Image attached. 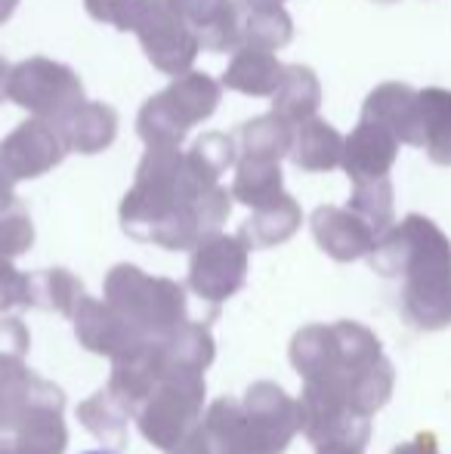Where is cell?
<instances>
[{"mask_svg": "<svg viewBox=\"0 0 451 454\" xmlns=\"http://www.w3.org/2000/svg\"><path fill=\"white\" fill-rule=\"evenodd\" d=\"M223 87L205 72H183L155 93L136 118V133L145 145H180L189 127L207 121L220 106Z\"/></svg>", "mask_w": 451, "mask_h": 454, "instance_id": "1", "label": "cell"}, {"mask_svg": "<svg viewBox=\"0 0 451 454\" xmlns=\"http://www.w3.org/2000/svg\"><path fill=\"white\" fill-rule=\"evenodd\" d=\"M6 99H12L35 118L59 124L72 108L84 102V84L62 62H53L47 56H31L10 68Z\"/></svg>", "mask_w": 451, "mask_h": 454, "instance_id": "2", "label": "cell"}, {"mask_svg": "<svg viewBox=\"0 0 451 454\" xmlns=\"http://www.w3.org/2000/svg\"><path fill=\"white\" fill-rule=\"evenodd\" d=\"M133 35L143 43L145 59L170 78L189 72L195 56L201 53L198 35L189 28V22L167 0H145L143 12L133 25Z\"/></svg>", "mask_w": 451, "mask_h": 454, "instance_id": "3", "label": "cell"}, {"mask_svg": "<svg viewBox=\"0 0 451 454\" xmlns=\"http://www.w3.org/2000/svg\"><path fill=\"white\" fill-rule=\"evenodd\" d=\"M62 155H66V143L56 124L31 118L0 143V174L6 180H28L56 168Z\"/></svg>", "mask_w": 451, "mask_h": 454, "instance_id": "4", "label": "cell"}, {"mask_svg": "<svg viewBox=\"0 0 451 454\" xmlns=\"http://www.w3.org/2000/svg\"><path fill=\"white\" fill-rule=\"evenodd\" d=\"M362 118L393 130L399 143H408V145L424 143L421 93L408 84L390 81V84L374 87V90L368 93L365 106H362Z\"/></svg>", "mask_w": 451, "mask_h": 454, "instance_id": "5", "label": "cell"}, {"mask_svg": "<svg viewBox=\"0 0 451 454\" xmlns=\"http://www.w3.org/2000/svg\"><path fill=\"white\" fill-rule=\"evenodd\" d=\"M232 25L238 50L253 47L276 53L294 37V22L276 0H232Z\"/></svg>", "mask_w": 451, "mask_h": 454, "instance_id": "6", "label": "cell"}, {"mask_svg": "<svg viewBox=\"0 0 451 454\" xmlns=\"http://www.w3.org/2000/svg\"><path fill=\"white\" fill-rule=\"evenodd\" d=\"M399 155V139L393 130L374 124V121H359L353 133L343 139V168L355 183L362 180H384L386 170L393 168Z\"/></svg>", "mask_w": 451, "mask_h": 454, "instance_id": "7", "label": "cell"}, {"mask_svg": "<svg viewBox=\"0 0 451 454\" xmlns=\"http://www.w3.org/2000/svg\"><path fill=\"white\" fill-rule=\"evenodd\" d=\"M56 130L62 133L66 149L93 155V152H103L114 143V137H118V112L112 106H105V102L84 99L56 124Z\"/></svg>", "mask_w": 451, "mask_h": 454, "instance_id": "8", "label": "cell"}, {"mask_svg": "<svg viewBox=\"0 0 451 454\" xmlns=\"http://www.w3.org/2000/svg\"><path fill=\"white\" fill-rule=\"evenodd\" d=\"M167 4L198 35L201 50H211V53H235L238 50L232 25V0H167Z\"/></svg>", "mask_w": 451, "mask_h": 454, "instance_id": "9", "label": "cell"}, {"mask_svg": "<svg viewBox=\"0 0 451 454\" xmlns=\"http://www.w3.org/2000/svg\"><path fill=\"white\" fill-rule=\"evenodd\" d=\"M284 66L276 59V53L269 50H253L241 47L235 50L232 62H229L223 74V87L245 96H272L282 84Z\"/></svg>", "mask_w": 451, "mask_h": 454, "instance_id": "10", "label": "cell"}, {"mask_svg": "<svg viewBox=\"0 0 451 454\" xmlns=\"http://www.w3.org/2000/svg\"><path fill=\"white\" fill-rule=\"evenodd\" d=\"M291 158L303 170H334L343 161V137L328 121L313 114V118L294 124Z\"/></svg>", "mask_w": 451, "mask_h": 454, "instance_id": "11", "label": "cell"}, {"mask_svg": "<svg viewBox=\"0 0 451 454\" xmlns=\"http://www.w3.org/2000/svg\"><path fill=\"white\" fill-rule=\"evenodd\" d=\"M322 102V84L313 68L307 66H284L282 84L272 93V112L282 114L288 124L313 118Z\"/></svg>", "mask_w": 451, "mask_h": 454, "instance_id": "12", "label": "cell"}, {"mask_svg": "<svg viewBox=\"0 0 451 454\" xmlns=\"http://www.w3.org/2000/svg\"><path fill=\"white\" fill-rule=\"evenodd\" d=\"M291 137H294V124H288L276 112L260 114V118L238 127L241 152H245V158H253V161H278L282 155H288Z\"/></svg>", "mask_w": 451, "mask_h": 454, "instance_id": "13", "label": "cell"}, {"mask_svg": "<svg viewBox=\"0 0 451 454\" xmlns=\"http://www.w3.org/2000/svg\"><path fill=\"white\" fill-rule=\"evenodd\" d=\"M421 149H427L436 164H451V90H421Z\"/></svg>", "mask_w": 451, "mask_h": 454, "instance_id": "14", "label": "cell"}, {"mask_svg": "<svg viewBox=\"0 0 451 454\" xmlns=\"http://www.w3.org/2000/svg\"><path fill=\"white\" fill-rule=\"evenodd\" d=\"M189 168L195 174H201L205 180H214L220 170H226L235 161V143L226 133H205V137L195 139L192 152L186 155Z\"/></svg>", "mask_w": 451, "mask_h": 454, "instance_id": "15", "label": "cell"}, {"mask_svg": "<svg viewBox=\"0 0 451 454\" xmlns=\"http://www.w3.org/2000/svg\"><path fill=\"white\" fill-rule=\"evenodd\" d=\"M278 183H282V174H278V161H253V158H245L238 164V195L245 198L247 204H257L263 195H272L278 192Z\"/></svg>", "mask_w": 451, "mask_h": 454, "instance_id": "16", "label": "cell"}, {"mask_svg": "<svg viewBox=\"0 0 451 454\" xmlns=\"http://www.w3.org/2000/svg\"><path fill=\"white\" fill-rule=\"evenodd\" d=\"M90 19L105 25H114L118 31H133L145 0H84Z\"/></svg>", "mask_w": 451, "mask_h": 454, "instance_id": "17", "label": "cell"}, {"mask_svg": "<svg viewBox=\"0 0 451 454\" xmlns=\"http://www.w3.org/2000/svg\"><path fill=\"white\" fill-rule=\"evenodd\" d=\"M6 84H10V66H6V59L0 56V102L6 99Z\"/></svg>", "mask_w": 451, "mask_h": 454, "instance_id": "18", "label": "cell"}, {"mask_svg": "<svg viewBox=\"0 0 451 454\" xmlns=\"http://www.w3.org/2000/svg\"><path fill=\"white\" fill-rule=\"evenodd\" d=\"M16 4H19V0H0V25H4L6 19L12 16V10H16Z\"/></svg>", "mask_w": 451, "mask_h": 454, "instance_id": "19", "label": "cell"}, {"mask_svg": "<svg viewBox=\"0 0 451 454\" xmlns=\"http://www.w3.org/2000/svg\"><path fill=\"white\" fill-rule=\"evenodd\" d=\"M84 454H112V451H103V449H97V451H84Z\"/></svg>", "mask_w": 451, "mask_h": 454, "instance_id": "20", "label": "cell"}, {"mask_svg": "<svg viewBox=\"0 0 451 454\" xmlns=\"http://www.w3.org/2000/svg\"><path fill=\"white\" fill-rule=\"evenodd\" d=\"M374 4H396V0H374Z\"/></svg>", "mask_w": 451, "mask_h": 454, "instance_id": "21", "label": "cell"}, {"mask_svg": "<svg viewBox=\"0 0 451 454\" xmlns=\"http://www.w3.org/2000/svg\"><path fill=\"white\" fill-rule=\"evenodd\" d=\"M276 4H284V0H276Z\"/></svg>", "mask_w": 451, "mask_h": 454, "instance_id": "22", "label": "cell"}]
</instances>
